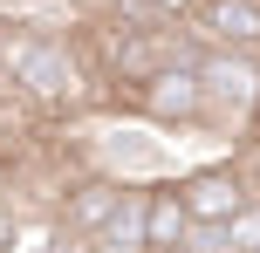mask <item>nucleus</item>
Here are the masks:
<instances>
[{"mask_svg":"<svg viewBox=\"0 0 260 253\" xmlns=\"http://www.w3.org/2000/svg\"><path fill=\"white\" fill-rule=\"evenodd\" d=\"M7 76L14 89L35 110H76L89 96V62L69 34L55 27H27V34H7Z\"/></svg>","mask_w":260,"mask_h":253,"instance_id":"obj_1","label":"nucleus"},{"mask_svg":"<svg viewBox=\"0 0 260 253\" xmlns=\"http://www.w3.org/2000/svg\"><path fill=\"white\" fill-rule=\"evenodd\" d=\"M199 82H206V123L247 137L260 117V62L240 48H206L199 55Z\"/></svg>","mask_w":260,"mask_h":253,"instance_id":"obj_2","label":"nucleus"},{"mask_svg":"<svg viewBox=\"0 0 260 253\" xmlns=\"http://www.w3.org/2000/svg\"><path fill=\"white\" fill-rule=\"evenodd\" d=\"M178 192H185V212H192L199 233L233 226V219L253 205V178H247V164H192V171H178Z\"/></svg>","mask_w":260,"mask_h":253,"instance_id":"obj_3","label":"nucleus"},{"mask_svg":"<svg viewBox=\"0 0 260 253\" xmlns=\"http://www.w3.org/2000/svg\"><path fill=\"white\" fill-rule=\"evenodd\" d=\"M130 205L137 199H123V178L96 171V178H82V185H69V199L55 205V226H62L69 240H103L110 246V233H117V219Z\"/></svg>","mask_w":260,"mask_h":253,"instance_id":"obj_4","label":"nucleus"},{"mask_svg":"<svg viewBox=\"0 0 260 253\" xmlns=\"http://www.w3.org/2000/svg\"><path fill=\"white\" fill-rule=\"evenodd\" d=\"M130 103H137L151 123H165V130H178V123H206V82H199V62L157 68L151 82L130 89Z\"/></svg>","mask_w":260,"mask_h":253,"instance_id":"obj_5","label":"nucleus"},{"mask_svg":"<svg viewBox=\"0 0 260 253\" xmlns=\"http://www.w3.org/2000/svg\"><path fill=\"white\" fill-rule=\"evenodd\" d=\"M192 240H199V226H192V212H185L178 178L151 185V192H144V226H137V246H144V253H192Z\"/></svg>","mask_w":260,"mask_h":253,"instance_id":"obj_6","label":"nucleus"},{"mask_svg":"<svg viewBox=\"0 0 260 253\" xmlns=\"http://www.w3.org/2000/svg\"><path fill=\"white\" fill-rule=\"evenodd\" d=\"M192 34H199V48H240V55H253L260 48V0H199Z\"/></svg>","mask_w":260,"mask_h":253,"instance_id":"obj_7","label":"nucleus"},{"mask_svg":"<svg viewBox=\"0 0 260 253\" xmlns=\"http://www.w3.org/2000/svg\"><path fill=\"white\" fill-rule=\"evenodd\" d=\"M0 253H21V219H14L7 199H0Z\"/></svg>","mask_w":260,"mask_h":253,"instance_id":"obj_8","label":"nucleus"},{"mask_svg":"<svg viewBox=\"0 0 260 253\" xmlns=\"http://www.w3.org/2000/svg\"><path fill=\"white\" fill-rule=\"evenodd\" d=\"M0 76H7V27H0Z\"/></svg>","mask_w":260,"mask_h":253,"instance_id":"obj_9","label":"nucleus"},{"mask_svg":"<svg viewBox=\"0 0 260 253\" xmlns=\"http://www.w3.org/2000/svg\"><path fill=\"white\" fill-rule=\"evenodd\" d=\"M247 144H260V117H253V130H247Z\"/></svg>","mask_w":260,"mask_h":253,"instance_id":"obj_10","label":"nucleus"},{"mask_svg":"<svg viewBox=\"0 0 260 253\" xmlns=\"http://www.w3.org/2000/svg\"><path fill=\"white\" fill-rule=\"evenodd\" d=\"M117 253H137V246H117Z\"/></svg>","mask_w":260,"mask_h":253,"instance_id":"obj_11","label":"nucleus"},{"mask_svg":"<svg viewBox=\"0 0 260 253\" xmlns=\"http://www.w3.org/2000/svg\"><path fill=\"white\" fill-rule=\"evenodd\" d=\"M0 7H7V0H0Z\"/></svg>","mask_w":260,"mask_h":253,"instance_id":"obj_12","label":"nucleus"}]
</instances>
